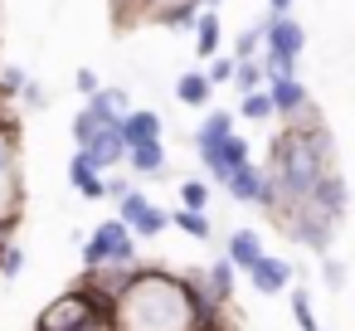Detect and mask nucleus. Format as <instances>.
I'll return each instance as SVG.
<instances>
[{"mask_svg":"<svg viewBox=\"0 0 355 331\" xmlns=\"http://www.w3.org/2000/svg\"><path fill=\"white\" fill-rule=\"evenodd\" d=\"M78 151H88V156H93V166H98L103 176H107L112 166H127V142H122V132H117V127H107L93 146H78Z\"/></svg>","mask_w":355,"mask_h":331,"instance_id":"dca6fc26","label":"nucleus"},{"mask_svg":"<svg viewBox=\"0 0 355 331\" xmlns=\"http://www.w3.org/2000/svg\"><path fill=\"white\" fill-rule=\"evenodd\" d=\"M20 98H25V108H35V112H40V108H49V93H44L40 83H25V93H20Z\"/></svg>","mask_w":355,"mask_h":331,"instance_id":"c9c22d12","label":"nucleus"},{"mask_svg":"<svg viewBox=\"0 0 355 331\" xmlns=\"http://www.w3.org/2000/svg\"><path fill=\"white\" fill-rule=\"evenodd\" d=\"M234 137V112H224V108H214L200 127H195V151H200V161H205V171H214L219 166V151H224V142Z\"/></svg>","mask_w":355,"mask_h":331,"instance_id":"9d476101","label":"nucleus"},{"mask_svg":"<svg viewBox=\"0 0 355 331\" xmlns=\"http://www.w3.org/2000/svg\"><path fill=\"white\" fill-rule=\"evenodd\" d=\"M151 20H161L166 30H195V20H200V0H171V6H161Z\"/></svg>","mask_w":355,"mask_h":331,"instance_id":"b1692460","label":"nucleus"},{"mask_svg":"<svg viewBox=\"0 0 355 331\" xmlns=\"http://www.w3.org/2000/svg\"><path fill=\"white\" fill-rule=\"evenodd\" d=\"M180 205L185 210H205L209 205V185L205 180H180Z\"/></svg>","mask_w":355,"mask_h":331,"instance_id":"7c9ffc66","label":"nucleus"},{"mask_svg":"<svg viewBox=\"0 0 355 331\" xmlns=\"http://www.w3.org/2000/svg\"><path fill=\"white\" fill-rule=\"evenodd\" d=\"M239 112H243V122H268V117H277V112H272V98H268V88H258V93H243V98H239Z\"/></svg>","mask_w":355,"mask_h":331,"instance_id":"cd10ccee","label":"nucleus"},{"mask_svg":"<svg viewBox=\"0 0 355 331\" xmlns=\"http://www.w3.org/2000/svg\"><path fill=\"white\" fill-rule=\"evenodd\" d=\"M20 268H25V248H20V244H10L6 253H0V278L10 282V278H20Z\"/></svg>","mask_w":355,"mask_h":331,"instance_id":"473e14b6","label":"nucleus"},{"mask_svg":"<svg viewBox=\"0 0 355 331\" xmlns=\"http://www.w3.org/2000/svg\"><path fill=\"white\" fill-rule=\"evenodd\" d=\"M205 74H209V83H234V54H214Z\"/></svg>","mask_w":355,"mask_h":331,"instance_id":"72a5a7b5","label":"nucleus"},{"mask_svg":"<svg viewBox=\"0 0 355 331\" xmlns=\"http://www.w3.org/2000/svg\"><path fill=\"white\" fill-rule=\"evenodd\" d=\"M171 224H175V229H180L185 239H200V244H205V239L214 234V229H209V214H205V210H185V205H180L175 214H171Z\"/></svg>","mask_w":355,"mask_h":331,"instance_id":"a878e982","label":"nucleus"},{"mask_svg":"<svg viewBox=\"0 0 355 331\" xmlns=\"http://www.w3.org/2000/svg\"><path fill=\"white\" fill-rule=\"evenodd\" d=\"M268 15H292V0H268Z\"/></svg>","mask_w":355,"mask_h":331,"instance_id":"ea45409f","label":"nucleus"},{"mask_svg":"<svg viewBox=\"0 0 355 331\" xmlns=\"http://www.w3.org/2000/svg\"><path fill=\"white\" fill-rule=\"evenodd\" d=\"M209 98H214V83H209L205 69H190V74L175 78V103H185V108H209Z\"/></svg>","mask_w":355,"mask_h":331,"instance_id":"f3484780","label":"nucleus"},{"mask_svg":"<svg viewBox=\"0 0 355 331\" xmlns=\"http://www.w3.org/2000/svg\"><path fill=\"white\" fill-rule=\"evenodd\" d=\"M239 166H248V142H243V137L234 132V137L224 142V151H219V166L209 171V180H214V185H224V180H229V176L239 171Z\"/></svg>","mask_w":355,"mask_h":331,"instance_id":"4be33fe9","label":"nucleus"},{"mask_svg":"<svg viewBox=\"0 0 355 331\" xmlns=\"http://www.w3.org/2000/svg\"><path fill=\"white\" fill-rule=\"evenodd\" d=\"M107 127H112V122H107V117H103V112H98L93 103H83L69 132H73V142H78V146H93V142H98V137H103Z\"/></svg>","mask_w":355,"mask_h":331,"instance_id":"412c9836","label":"nucleus"},{"mask_svg":"<svg viewBox=\"0 0 355 331\" xmlns=\"http://www.w3.org/2000/svg\"><path fill=\"white\" fill-rule=\"evenodd\" d=\"M190 35H195V54H200L205 64L224 49V30H219V15H214V10H200V20H195Z\"/></svg>","mask_w":355,"mask_h":331,"instance_id":"6ab92c4d","label":"nucleus"},{"mask_svg":"<svg viewBox=\"0 0 355 331\" xmlns=\"http://www.w3.org/2000/svg\"><path fill=\"white\" fill-rule=\"evenodd\" d=\"M117 132H122L127 151H132V146H141V142H166V117H161V112H151V108H132V112L117 122Z\"/></svg>","mask_w":355,"mask_h":331,"instance_id":"f8f14e48","label":"nucleus"},{"mask_svg":"<svg viewBox=\"0 0 355 331\" xmlns=\"http://www.w3.org/2000/svg\"><path fill=\"white\" fill-rule=\"evenodd\" d=\"M277 224H282L302 248H316V253H326V248H331V229H336V224H331L311 200H302V205L282 210V214H277Z\"/></svg>","mask_w":355,"mask_h":331,"instance_id":"6e6552de","label":"nucleus"},{"mask_svg":"<svg viewBox=\"0 0 355 331\" xmlns=\"http://www.w3.org/2000/svg\"><path fill=\"white\" fill-rule=\"evenodd\" d=\"M200 6H219V0H200Z\"/></svg>","mask_w":355,"mask_h":331,"instance_id":"a19ab883","label":"nucleus"},{"mask_svg":"<svg viewBox=\"0 0 355 331\" xmlns=\"http://www.w3.org/2000/svg\"><path fill=\"white\" fill-rule=\"evenodd\" d=\"M103 316H107V312L98 307V297H93L88 287H73V292L54 297V302L40 312L35 331H88V326L103 321Z\"/></svg>","mask_w":355,"mask_h":331,"instance_id":"7ed1b4c3","label":"nucleus"},{"mask_svg":"<svg viewBox=\"0 0 355 331\" xmlns=\"http://www.w3.org/2000/svg\"><path fill=\"white\" fill-rule=\"evenodd\" d=\"M268 98H272V112L277 117H302L306 108H311V93H306V83L297 78V69H282V74H268Z\"/></svg>","mask_w":355,"mask_h":331,"instance_id":"1a4fd4ad","label":"nucleus"},{"mask_svg":"<svg viewBox=\"0 0 355 331\" xmlns=\"http://www.w3.org/2000/svg\"><path fill=\"white\" fill-rule=\"evenodd\" d=\"M73 88H78V98L88 103V98H98V88H103V78H98L93 69H78V74H73Z\"/></svg>","mask_w":355,"mask_h":331,"instance_id":"f704fd0d","label":"nucleus"},{"mask_svg":"<svg viewBox=\"0 0 355 331\" xmlns=\"http://www.w3.org/2000/svg\"><path fill=\"white\" fill-rule=\"evenodd\" d=\"M248 278H253V287L258 292H282V287H292V278H297V268L287 263V258H258L253 268H248Z\"/></svg>","mask_w":355,"mask_h":331,"instance_id":"2eb2a0df","label":"nucleus"},{"mask_svg":"<svg viewBox=\"0 0 355 331\" xmlns=\"http://www.w3.org/2000/svg\"><path fill=\"white\" fill-rule=\"evenodd\" d=\"M6 127H20V122L10 117V98H6V93H0V132H6Z\"/></svg>","mask_w":355,"mask_h":331,"instance_id":"4c0bfd02","label":"nucleus"},{"mask_svg":"<svg viewBox=\"0 0 355 331\" xmlns=\"http://www.w3.org/2000/svg\"><path fill=\"white\" fill-rule=\"evenodd\" d=\"M69 185H73L83 200H107V176L93 166L88 151H73V161H69Z\"/></svg>","mask_w":355,"mask_h":331,"instance_id":"4468645a","label":"nucleus"},{"mask_svg":"<svg viewBox=\"0 0 355 331\" xmlns=\"http://www.w3.org/2000/svg\"><path fill=\"white\" fill-rule=\"evenodd\" d=\"M88 103H93V108H98L112 127L132 112V93H127V88H98V98H88Z\"/></svg>","mask_w":355,"mask_h":331,"instance_id":"393cba45","label":"nucleus"},{"mask_svg":"<svg viewBox=\"0 0 355 331\" xmlns=\"http://www.w3.org/2000/svg\"><path fill=\"white\" fill-rule=\"evenodd\" d=\"M117 331H195L185 282L161 268H141V278L117 297Z\"/></svg>","mask_w":355,"mask_h":331,"instance_id":"f03ea898","label":"nucleus"},{"mask_svg":"<svg viewBox=\"0 0 355 331\" xmlns=\"http://www.w3.org/2000/svg\"><path fill=\"white\" fill-rule=\"evenodd\" d=\"M239 273H248L258 258H263V239H258V229H234L229 234V253H224Z\"/></svg>","mask_w":355,"mask_h":331,"instance_id":"a211bd4d","label":"nucleus"},{"mask_svg":"<svg viewBox=\"0 0 355 331\" xmlns=\"http://www.w3.org/2000/svg\"><path fill=\"white\" fill-rule=\"evenodd\" d=\"M10 244H15V224H10V219H0V253H6Z\"/></svg>","mask_w":355,"mask_h":331,"instance_id":"58836bf2","label":"nucleus"},{"mask_svg":"<svg viewBox=\"0 0 355 331\" xmlns=\"http://www.w3.org/2000/svg\"><path fill=\"white\" fill-rule=\"evenodd\" d=\"M25 190H20V127L0 132V219H20Z\"/></svg>","mask_w":355,"mask_h":331,"instance_id":"0eeeda50","label":"nucleus"},{"mask_svg":"<svg viewBox=\"0 0 355 331\" xmlns=\"http://www.w3.org/2000/svg\"><path fill=\"white\" fill-rule=\"evenodd\" d=\"M306 200H311V205H316V210H321V214H326L331 224H340V219H345V205H350L345 176H340V171H326V176L316 180V190H311Z\"/></svg>","mask_w":355,"mask_h":331,"instance_id":"ddd939ff","label":"nucleus"},{"mask_svg":"<svg viewBox=\"0 0 355 331\" xmlns=\"http://www.w3.org/2000/svg\"><path fill=\"white\" fill-rule=\"evenodd\" d=\"M263 35H268V20L248 25V30L239 35V44H234V59H263Z\"/></svg>","mask_w":355,"mask_h":331,"instance_id":"c85d7f7f","label":"nucleus"},{"mask_svg":"<svg viewBox=\"0 0 355 331\" xmlns=\"http://www.w3.org/2000/svg\"><path fill=\"white\" fill-rule=\"evenodd\" d=\"M127 166H132L137 176H166V166H171L166 142H141V146H132V151H127Z\"/></svg>","mask_w":355,"mask_h":331,"instance_id":"aec40b11","label":"nucleus"},{"mask_svg":"<svg viewBox=\"0 0 355 331\" xmlns=\"http://www.w3.org/2000/svg\"><path fill=\"white\" fill-rule=\"evenodd\" d=\"M302 49H306V30L292 15H268V35H263V64H268V74L297 69Z\"/></svg>","mask_w":355,"mask_h":331,"instance_id":"39448f33","label":"nucleus"},{"mask_svg":"<svg viewBox=\"0 0 355 331\" xmlns=\"http://www.w3.org/2000/svg\"><path fill=\"white\" fill-rule=\"evenodd\" d=\"M107 195H117V219L132 224L137 239H156L161 229H171V214H166L161 205H151L141 190H132V185H122V180H117V185L107 180Z\"/></svg>","mask_w":355,"mask_h":331,"instance_id":"423d86ee","label":"nucleus"},{"mask_svg":"<svg viewBox=\"0 0 355 331\" xmlns=\"http://www.w3.org/2000/svg\"><path fill=\"white\" fill-rule=\"evenodd\" d=\"M340 282H345V268H340V263H336V258H326V287H331V292H336V287H340Z\"/></svg>","mask_w":355,"mask_h":331,"instance_id":"e433bc0d","label":"nucleus"},{"mask_svg":"<svg viewBox=\"0 0 355 331\" xmlns=\"http://www.w3.org/2000/svg\"><path fill=\"white\" fill-rule=\"evenodd\" d=\"M263 83H268V64H263V59H234V83H229V88H234L239 98H243V93H258Z\"/></svg>","mask_w":355,"mask_h":331,"instance_id":"5701e85b","label":"nucleus"},{"mask_svg":"<svg viewBox=\"0 0 355 331\" xmlns=\"http://www.w3.org/2000/svg\"><path fill=\"white\" fill-rule=\"evenodd\" d=\"M272 214H282V210H292V205H302L311 190H316V180L326 176V171H336L331 166V137H326V127H321V112H302V117H292L277 137H272Z\"/></svg>","mask_w":355,"mask_h":331,"instance_id":"f257e3e1","label":"nucleus"},{"mask_svg":"<svg viewBox=\"0 0 355 331\" xmlns=\"http://www.w3.org/2000/svg\"><path fill=\"white\" fill-rule=\"evenodd\" d=\"M292 316H297V331H321L316 316H311V297L306 292H292Z\"/></svg>","mask_w":355,"mask_h":331,"instance_id":"2f4dec72","label":"nucleus"},{"mask_svg":"<svg viewBox=\"0 0 355 331\" xmlns=\"http://www.w3.org/2000/svg\"><path fill=\"white\" fill-rule=\"evenodd\" d=\"M107 263H137V234L122 219H103L83 239V268H107Z\"/></svg>","mask_w":355,"mask_h":331,"instance_id":"20e7f679","label":"nucleus"},{"mask_svg":"<svg viewBox=\"0 0 355 331\" xmlns=\"http://www.w3.org/2000/svg\"><path fill=\"white\" fill-rule=\"evenodd\" d=\"M205 278H209V287H214V297L229 307V297H234V278H239V268L229 263V258H219L214 268H205Z\"/></svg>","mask_w":355,"mask_h":331,"instance_id":"bb28decb","label":"nucleus"},{"mask_svg":"<svg viewBox=\"0 0 355 331\" xmlns=\"http://www.w3.org/2000/svg\"><path fill=\"white\" fill-rule=\"evenodd\" d=\"M25 83H30V74L20 64H0V93H6V98H20Z\"/></svg>","mask_w":355,"mask_h":331,"instance_id":"c756f323","label":"nucleus"},{"mask_svg":"<svg viewBox=\"0 0 355 331\" xmlns=\"http://www.w3.org/2000/svg\"><path fill=\"white\" fill-rule=\"evenodd\" d=\"M224 190L239 200V205H263V210H272V176L263 171V166H239L229 180H224Z\"/></svg>","mask_w":355,"mask_h":331,"instance_id":"9b49d317","label":"nucleus"}]
</instances>
